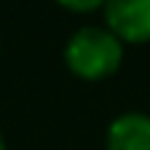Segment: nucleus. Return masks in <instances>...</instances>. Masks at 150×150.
Returning a JSON list of instances; mask_svg holds the SVG:
<instances>
[{"label": "nucleus", "instance_id": "nucleus-2", "mask_svg": "<svg viewBox=\"0 0 150 150\" xmlns=\"http://www.w3.org/2000/svg\"><path fill=\"white\" fill-rule=\"evenodd\" d=\"M103 17L122 45L150 42V0H111L103 6Z\"/></svg>", "mask_w": 150, "mask_h": 150}, {"label": "nucleus", "instance_id": "nucleus-1", "mask_svg": "<svg viewBox=\"0 0 150 150\" xmlns=\"http://www.w3.org/2000/svg\"><path fill=\"white\" fill-rule=\"evenodd\" d=\"M64 61L70 72L83 81L108 78L122 64V42L106 25H83L70 36Z\"/></svg>", "mask_w": 150, "mask_h": 150}, {"label": "nucleus", "instance_id": "nucleus-3", "mask_svg": "<svg viewBox=\"0 0 150 150\" xmlns=\"http://www.w3.org/2000/svg\"><path fill=\"white\" fill-rule=\"evenodd\" d=\"M106 150H150V114L125 111L106 131Z\"/></svg>", "mask_w": 150, "mask_h": 150}, {"label": "nucleus", "instance_id": "nucleus-4", "mask_svg": "<svg viewBox=\"0 0 150 150\" xmlns=\"http://www.w3.org/2000/svg\"><path fill=\"white\" fill-rule=\"evenodd\" d=\"M106 3H100V0H61V8H67V11H78V14H86V11H100Z\"/></svg>", "mask_w": 150, "mask_h": 150}, {"label": "nucleus", "instance_id": "nucleus-5", "mask_svg": "<svg viewBox=\"0 0 150 150\" xmlns=\"http://www.w3.org/2000/svg\"><path fill=\"white\" fill-rule=\"evenodd\" d=\"M0 150H6V142H3V136H0Z\"/></svg>", "mask_w": 150, "mask_h": 150}]
</instances>
